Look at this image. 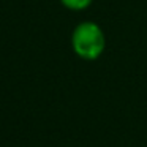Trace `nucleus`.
I'll return each mask as SVG.
<instances>
[{"mask_svg":"<svg viewBox=\"0 0 147 147\" xmlns=\"http://www.w3.org/2000/svg\"><path fill=\"white\" fill-rule=\"evenodd\" d=\"M73 52L82 60H96L106 49V35L101 26L93 21H82L71 33Z\"/></svg>","mask_w":147,"mask_h":147,"instance_id":"f257e3e1","label":"nucleus"},{"mask_svg":"<svg viewBox=\"0 0 147 147\" xmlns=\"http://www.w3.org/2000/svg\"><path fill=\"white\" fill-rule=\"evenodd\" d=\"M60 3L63 5L67 10L71 11H84L93 3V0H60Z\"/></svg>","mask_w":147,"mask_h":147,"instance_id":"f03ea898","label":"nucleus"}]
</instances>
